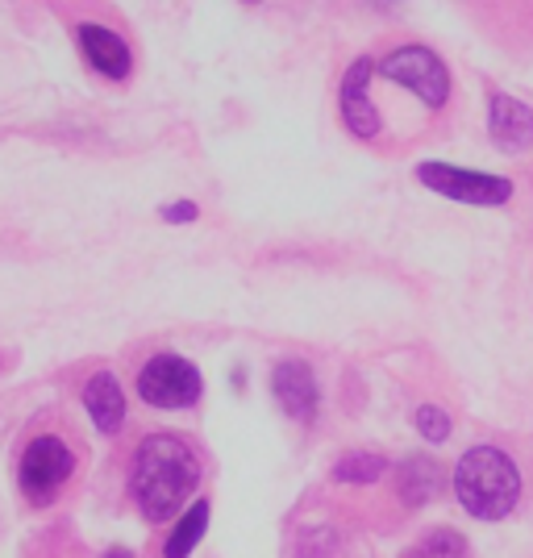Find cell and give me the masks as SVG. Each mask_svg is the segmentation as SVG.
<instances>
[{"label":"cell","mask_w":533,"mask_h":558,"mask_svg":"<svg viewBox=\"0 0 533 558\" xmlns=\"http://www.w3.org/2000/svg\"><path fill=\"white\" fill-rule=\"evenodd\" d=\"M384 475V459L372 454V450H350L342 463L334 466V484H375Z\"/></svg>","instance_id":"obj_14"},{"label":"cell","mask_w":533,"mask_h":558,"mask_svg":"<svg viewBox=\"0 0 533 558\" xmlns=\"http://www.w3.org/2000/svg\"><path fill=\"white\" fill-rule=\"evenodd\" d=\"M205 530H209V500H196V505L184 512V521L171 530L167 546H162V558H187L201 546Z\"/></svg>","instance_id":"obj_13"},{"label":"cell","mask_w":533,"mask_h":558,"mask_svg":"<svg viewBox=\"0 0 533 558\" xmlns=\"http://www.w3.org/2000/svg\"><path fill=\"white\" fill-rule=\"evenodd\" d=\"M205 379L196 372V363H187L180 354H155L138 372V396L155 409H187L201 400Z\"/></svg>","instance_id":"obj_6"},{"label":"cell","mask_w":533,"mask_h":558,"mask_svg":"<svg viewBox=\"0 0 533 558\" xmlns=\"http://www.w3.org/2000/svg\"><path fill=\"white\" fill-rule=\"evenodd\" d=\"M375 75L400 93H409L429 113H441L455 93V75L446 68V59L425 43H400V47L384 50V59H375Z\"/></svg>","instance_id":"obj_3"},{"label":"cell","mask_w":533,"mask_h":558,"mask_svg":"<svg viewBox=\"0 0 533 558\" xmlns=\"http://www.w3.org/2000/svg\"><path fill=\"white\" fill-rule=\"evenodd\" d=\"M372 80H375V59L372 54H359L347 68L342 84H338V113L347 125L350 138L375 142L384 134V113L372 100Z\"/></svg>","instance_id":"obj_7"},{"label":"cell","mask_w":533,"mask_h":558,"mask_svg":"<svg viewBox=\"0 0 533 558\" xmlns=\"http://www.w3.org/2000/svg\"><path fill=\"white\" fill-rule=\"evenodd\" d=\"M409 558H467V542L455 530H434L409 550Z\"/></svg>","instance_id":"obj_15"},{"label":"cell","mask_w":533,"mask_h":558,"mask_svg":"<svg viewBox=\"0 0 533 558\" xmlns=\"http://www.w3.org/2000/svg\"><path fill=\"white\" fill-rule=\"evenodd\" d=\"M271 392H276L279 409L296 421H313L317 417V404H322V392H317V375L308 363L301 359H283L271 372Z\"/></svg>","instance_id":"obj_10"},{"label":"cell","mask_w":533,"mask_h":558,"mask_svg":"<svg viewBox=\"0 0 533 558\" xmlns=\"http://www.w3.org/2000/svg\"><path fill=\"white\" fill-rule=\"evenodd\" d=\"M105 558H134V555H130V550H121V546H117V550H109V555H105Z\"/></svg>","instance_id":"obj_18"},{"label":"cell","mask_w":533,"mask_h":558,"mask_svg":"<svg viewBox=\"0 0 533 558\" xmlns=\"http://www.w3.org/2000/svg\"><path fill=\"white\" fill-rule=\"evenodd\" d=\"M75 43H80L84 63H88L100 80H109V84H125V80H130V71H134V50H130V43H125L117 29L96 25V22H80L75 25Z\"/></svg>","instance_id":"obj_8"},{"label":"cell","mask_w":533,"mask_h":558,"mask_svg":"<svg viewBox=\"0 0 533 558\" xmlns=\"http://www.w3.org/2000/svg\"><path fill=\"white\" fill-rule=\"evenodd\" d=\"M413 425H417V434L425 442H446L450 438V417L441 413L438 404H421L413 413Z\"/></svg>","instance_id":"obj_16"},{"label":"cell","mask_w":533,"mask_h":558,"mask_svg":"<svg viewBox=\"0 0 533 558\" xmlns=\"http://www.w3.org/2000/svg\"><path fill=\"white\" fill-rule=\"evenodd\" d=\"M84 409L100 434H117L125 425V392H121L113 372H96L84 384Z\"/></svg>","instance_id":"obj_11"},{"label":"cell","mask_w":533,"mask_h":558,"mask_svg":"<svg viewBox=\"0 0 533 558\" xmlns=\"http://www.w3.org/2000/svg\"><path fill=\"white\" fill-rule=\"evenodd\" d=\"M417 184H425L438 196H450L459 205H475V209H500L509 205L517 184L509 175H492V171H471V167L450 163H417Z\"/></svg>","instance_id":"obj_4"},{"label":"cell","mask_w":533,"mask_h":558,"mask_svg":"<svg viewBox=\"0 0 533 558\" xmlns=\"http://www.w3.org/2000/svg\"><path fill=\"white\" fill-rule=\"evenodd\" d=\"M201 209L192 205V201H175V205H162V221H171V226H184V221H196Z\"/></svg>","instance_id":"obj_17"},{"label":"cell","mask_w":533,"mask_h":558,"mask_svg":"<svg viewBox=\"0 0 533 558\" xmlns=\"http://www.w3.org/2000/svg\"><path fill=\"white\" fill-rule=\"evenodd\" d=\"M242 4H258V0H242Z\"/></svg>","instance_id":"obj_19"},{"label":"cell","mask_w":533,"mask_h":558,"mask_svg":"<svg viewBox=\"0 0 533 558\" xmlns=\"http://www.w3.org/2000/svg\"><path fill=\"white\" fill-rule=\"evenodd\" d=\"M487 138L505 155H521L533 146V109L509 93H492L487 100Z\"/></svg>","instance_id":"obj_9"},{"label":"cell","mask_w":533,"mask_h":558,"mask_svg":"<svg viewBox=\"0 0 533 558\" xmlns=\"http://www.w3.org/2000/svg\"><path fill=\"white\" fill-rule=\"evenodd\" d=\"M71 471H75V459H71V450L63 438H54V434L34 438V442L22 450V466H17L25 500H29V505H50V500L59 496V488L71 480Z\"/></svg>","instance_id":"obj_5"},{"label":"cell","mask_w":533,"mask_h":558,"mask_svg":"<svg viewBox=\"0 0 533 558\" xmlns=\"http://www.w3.org/2000/svg\"><path fill=\"white\" fill-rule=\"evenodd\" d=\"M396 488H400V500L409 505V509H421V505H429L441 488V471L434 459H409V463H400L396 471Z\"/></svg>","instance_id":"obj_12"},{"label":"cell","mask_w":533,"mask_h":558,"mask_svg":"<svg viewBox=\"0 0 533 558\" xmlns=\"http://www.w3.org/2000/svg\"><path fill=\"white\" fill-rule=\"evenodd\" d=\"M455 496L471 517L500 521L517 509L521 496V471L505 450L496 446H471L455 466Z\"/></svg>","instance_id":"obj_2"},{"label":"cell","mask_w":533,"mask_h":558,"mask_svg":"<svg viewBox=\"0 0 533 558\" xmlns=\"http://www.w3.org/2000/svg\"><path fill=\"white\" fill-rule=\"evenodd\" d=\"M201 484V459L192 454V446L175 434H155L138 446L134 471H130V492L138 500L142 517L162 521L184 505L187 492Z\"/></svg>","instance_id":"obj_1"}]
</instances>
